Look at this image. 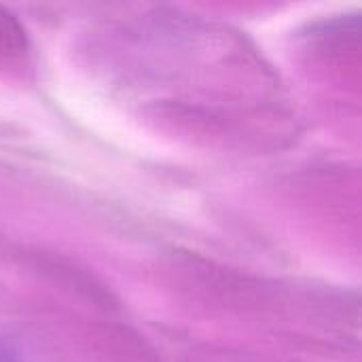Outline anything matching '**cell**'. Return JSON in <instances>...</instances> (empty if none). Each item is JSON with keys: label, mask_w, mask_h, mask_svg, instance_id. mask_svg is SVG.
I'll return each instance as SVG.
<instances>
[{"label": "cell", "mask_w": 362, "mask_h": 362, "mask_svg": "<svg viewBox=\"0 0 362 362\" xmlns=\"http://www.w3.org/2000/svg\"><path fill=\"white\" fill-rule=\"evenodd\" d=\"M0 362H17V361H15V356L11 354V350H6V348H2V346H0Z\"/></svg>", "instance_id": "6da1fadb"}]
</instances>
